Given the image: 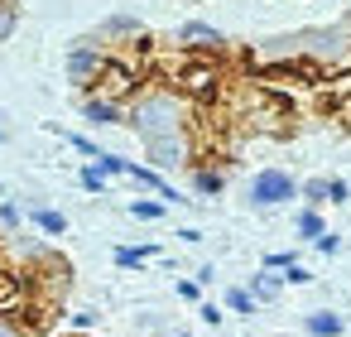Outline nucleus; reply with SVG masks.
Here are the masks:
<instances>
[{
	"label": "nucleus",
	"instance_id": "obj_21",
	"mask_svg": "<svg viewBox=\"0 0 351 337\" xmlns=\"http://www.w3.org/2000/svg\"><path fill=\"white\" fill-rule=\"evenodd\" d=\"M20 222H25V207H20L15 198H0V226H5V231H20Z\"/></svg>",
	"mask_w": 351,
	"mask_h": 337
},
{
	"label": "nucleus",
	"instance_id": "obj_8",
	"mask_svg": "<svg viewBox=\"0 0 351 337\" xmlns=\"http://www.w3.org/2000/svg\"><path fill=\"white\" fill-rule=\"evenodd\" d=\"M44 236H63L68 231V212H58V207H49V202H29V212H25Z\"/></svg>",
	"mask_w": 351,
	"mask_h": 337
},
{
	"label": "nucleus",
	"instance_id": "obj_2",
	"mask_svg": "<svg viewBox=\"0 0 351 337\" xmlns=\"http://www.w3.org/2000/svg\"><path fill=\"white\" fill-rule=\"evenodd\" d=\"M106 63H111V49H106L97 34H82V39H73V49H68V58H63V73H68V82L87 97V92H97Z\"/></svg>",
	"mask_w": 351,
	"mask_h": 337
},
{
	"label": "nucleus",
	"instance_id": "obj_7",
	"mask_svg": "<svg viewBox=\"0 0 351 337\" xmlns=\"http://www.w3.org/2000/svg\"><path fill=\"white\" fill-rule=\"evenodd\" d=\"M303 332H308V337H341V332H346V318H341L337 308H313V313L303 318Z\"/></svg>",
	"mask_w": 351,
	"mask_h": 337
},
{
	"label": "nucleus",
	"instance_id": "obj_22",
	"mask_svg": "<svg viewBox=\"0 0 351 337\" xmlns=\"http://www.w3.org/2000/svg\"><path fill=\"white\" fill-rule=\"evenodd\" d=\"M289 265H298V255H293V251H269V255L260 260V270H289Z\"/></svg>",
	"mask_w": 351,
	"mask_h": 337
},
{
	"label": "nucleus",
	"instance_id": "obj_23",
	"mask_svg": "<svg viewBox=\"0 0 351 337\" xmlns=\"http://www.w3.org/2000/svg\"><path fill=\"white\" fill-rule=\"evenodd\" d=\"M15 20H20V15H15V5H10V0H0V44L15 34Z\"/></svg>",
	"mask_w": 351,
	"mask_h": 337
},
{
	"label": "nucleus",
	"instance_id": "obj_33",
	"mask_svg": "<svg viewBox=\"0 0 351 337\" xmlns=\"http://www.w3.org/2000/svg\"><path fill=\"white\" fill-rule=\"evenodd\" d=\"M154 337H193L188 327H169V332H154Z\"/></svg>",
	"mask_w": 351,
	"mask_h": 337
},
{
	"label": "nucleus",
	"instance_id": "obj_34",
	"mask_svg": "<svg viewBox=\"0 0 351 337\" xmlns=\"http://www.w3.org/2000/svg\"><path fill=\"white\" fill-rule=\"evenodd\" d=\"M5 121H10V116H5V111H0V145H5V140H10V126H5Z\"/></svg>",
	"mask_w": 351,
	"mask_h": 337
},
{
	"label": "nucleus",
	"instance_id": "obj_28",
	"mask_svg": "<svg viewBox=\"0 0 351 337\" xmlns=\"http://www.w3.org/2000/svg\"><path fill=\"white\" fill-rule=\"evenodd\" d=\"M178 299H188V303H202V284H197V279H178Z\"/></svg>",
	"mask_w": 351,
	"mask_h": 337
},
{
	"label": "nucleus",
	"instance_id": "obj_29",
	"mask_svg": "<svg viewBox=\"0 0 351 337\" xmlns=\"http://www.w3.org/2000/svg\"><path fill=\"white\" fill-rule=\"evenodd\" d=\"M197 318H202L207 327H221V318H226V313H221L217 303H197Z\"/></svg>",
	"mask_w": 351,
	"mask_h": 337
},
{
	"label": "nucleus",
	"instance_id": "obj_30",
	"mask_svg": "<svg viewBox=\"0 0 351 337\" xmlns=\"http://www.w3.org/2000/svg\"><path fill=\"white\" fill-rule=\"evenodd\" d=\"M178 241H183V246H197V241H202V231H197V226H183V231H178Z\"/></svg>",
	"mask_w": 351,
	"mask_h": 337
},
{
	"label": "nucleus",
	"instance_id": "obj_20",
	"mask_svg": "<svg viewBox=\"0 0 351 337\" xmlns=\"http://www.w3.org/2000/svg\"><path fill=\"white\" fill-rule=\"evenodd\" d=\"M298 198H303L308 207H322V202H327V178H308V183H298Z\"/></svg>",
	"mask_w": 351,
	"mask_h": 337
},
{
	"label": "nucleus",
	"instance_id": "obj_3",
	"mask_svg": "<svg viewBox=\"0 0 351 337\" xmlns=\"http://www.w3.org/2000/svg\"><path fill=\"white\" fill-rule=\"evenodd\" d=\"M298 198V178L289 174V169H260L255 178H250V188H245V202L255 207V212H274V207H284V202H293Z\"/></svg>",
	"mask_w": 351,
	"mask_h": 337
},
{
	"label": "nucleus",
	"instance_id": "obj_5",
	"mask_svg": "<svg viewBox=\"0 0 351 337\" xmlns=\"http://www.w3.org/2000/svg\"><path fill=\"white\" fill-rule=\"evenodd\" d=\"M178 44H183V54L212 58V54H221V49H226V34H221V30H212L207 20H183V25H178Z\"/></svg>",
	"mask_w": 351,
	"mask_h": 337
},
{
	"label": "nucleus",
	"instance_id": "obj_13",
	"mask_svg": "<svg viewBox=\"0 0 351 337\" xmlns=\"http://www.w3.org/2000/svg\"><path fill=\"white\" fill-rule=\"evenodd\" d=\"M293 226H298V236H303V241H317V236L327 231V222H322V212H317V207H303V212L293 217Z\"/></svg>",
	"mask_w": 351,
	"mask_h": 337
},
{
	"label": "nucleus",
	"instance_id": "obj_16",
	"mask_svg": "<svg viewBox=\"0 0 351 337\" xmlns=\"http://www.w3.org/2000/svg\"><path fill=\"white\" fill-rule=\"evenodd\" d=\"M135 327H140V337H154V332H169L173 323H169L159 308H145V313H135Z\"/></svg>",
	"mask_w": 351,
	"mask_h": 337
},
{
	"label": "nucleus",
	"instance_id": "obj_14",
	"mask_svg": "<svg viewBox=\"0 0 351 337\" xmlns=\"http://www.w3.org/2000/svg\"><path fill=\"white\" fill-rule=\"evenodd\" d=\"M125 212H130L135 222H164V212H169V207H164L159 198H135V202H130Z\"/></svg>",
	"mask_w": 351,
	"mask_h": 337
},
{
	"label": "nucleus",
	"instance_id": "obj_26",
	"mask_svg": "<svg viewBox=\"0 0 351 337\" xmlns=\"http://www.w3.org/2000/svg\"><path fill=\"white\" fill-rule=\"evenodd\" d=\"M313 246H317V255H337V251H341V236H337V231H322Z\"/></svg>",
	"mask_w": 351,
	"mask_h": 337
},
{
	"label": "nucleus",
	"instance_id": "obj_32",
	"mask_svg": "<svg viewBox=\"0 0 351 337\" xmlns=\"http://www.w3.org/2000/svg\"><path fill=\"white\" fill-rule=\"evenodd\" d=\"M193 279H197V284H212V279H217V270H212V265H197V275H193Z\"/></svg>",
	"mask_w": 351,
	"mask_h": 337
},
{
	"label": "nucleus",
	"instance_id": "obj_4",
	"mask_svg": "<svg viewBox=\"0 0 351 337\" xmlns=\"http://www.w3.org/2000/svg\"><path fill=\"white\" fill-rule=\"evenodd\" d=\"M145 159L154 174H173V169H193V130L183 135H159V140H145Z\"/></svg>",
	"mask_w": 351,
	"mask_h": 337
},
{
	"label": "nucleus",
	"instance_id": "obj_35",
	"mask_svg": "<svg viewBox=\"0 0 351 337\" xmlns=\"http://www.w3.org/2000/svg\"><path fill=\"white\" fill-rule=\"evenodd\" d=\"M341 111H346V116H351V102H346V106H341Z\"/></svg>",
	"mask_w": 351,
	"mask_h": 337
},
{
	"label": "nucleus",
	"instance_id": "obj_17",
	"mask_svg": "<svg viewBox=\"0 0 351 337\" xmlns=\"http://www.w3.org/2000/svg\"><path fill=\"white\" fill-rule=\"evenodd\" d=\"M77 183H82L87 193H97V198H101V193L111 188V178H106V174H101L97 164H82V169H77Z\"/></svg>",
	"mask_w": 351,
	"mask_h": 337
},
{
	"label": "nucleus",
	"instance_id": "obj_24",
	"mask_svg": "<svg viewBox=\"0 0 351 337\" xmlns=\"http://www.w3.org/2000/svg\"><path fill=\"white\" fill-rule=\"evenodd\" d=\"M0 337H29V327L15 313H0Z\"/></svg>",
	"mask_w": 351,
	"mask_h": 337
},
{
	"label": "nucleus",
	"instance_id": "obj_31",
	"mask_svg": "<svg viewBox=\"0 0 351 337\" xmlns=\"http://www.w3.org/2000/svg\"><path fill=\"white\" fill-rule=\"evenodd\" d=\"M92 323H97V313H92V308H82V313H73V327H92Z\"/></svg>",
	"mask_w": 351,
	"mask_h": 337
},
{
	"label": "nucleus",
	"instance_id": "obj_19",
	"mask_svg": "<svg viewBox=\"0 0 351 337\" xmlns=\"http://www.w3.org/2000/svg\"><path fill=\"white\" fill-rule=\"evenodd\" d=\"M63 140H68V145H73V150H77V154H82L87 164H92V159L101 154V145H97L92 135H77V130H63Z\"/></svg>",
	"mask_w": 351,
	"mask_h": 337
},
{
	"label": "nucleus",
	"instance_id": "obj_25",
	"mask_svg": "<svg viewBox=\"0 0 351 337\" xmlns=\"http://www.w3.org/2000/svg\"><path fill=\"white\" fill-rule=\"evenodd\" d=\"M327 202H351V188H346V178H327Z\"/></svg>",
	"mask_w": 351,
	"mask_h": 337
},
{
	"label": "nucleus",
	"instance_id": "obj_9",
	"mask_svg": "<svg viewBox=\"0 0 351 337\" xmlns=\"http://www.w3.org/2000/svg\"><path fill=\"white\" fill-rule=\"evenodd\" d=\"M97 39H101V44H106V39H145V25H140L135 15H111V20H101Z\"/></svg>",
	"mask_w": 351,
	"mask_h": 337
},
{
	"label": "nucleus",
	"instance_id": "obj_12",
	"mask_svg": "<svg viewBox=\"0 0 351 337\" xmlns=\"http://www.w3.org/2000/svg\"><path fill=\"white\" fill-rule=\"evenodd\" d=\"M245 289H250V299H255V303H274V299H279V289H284V279H279L274 270H260V275H250V284H245Z\"/></svg>",
	"mask_w": 351,
	"mask_h": 337
},
{
	"label": "nucleus",
	"instance_id": "obj_11",
	"mask_svg": "<svg viewBox=\"0 0 351 337\" xmlns=\"http://www.w3.org/2000/svg\"><path fill=\"white\" fill-rule=\"evenodd\" d=\"M154 255H159V246H116V251H111L116 270H145Z\"/></svg>",
	"mask_w": 351,
	"mask_h": 337
},
{
	"label": "nucleus",
	"instance_id": "obj_1",
	"mask_svg": "<svg viewBox=\"0 0 351 337\" xmlns=\"http://www.w3.org/2000/svg\"><path fill=\"white\" fill-rule=\"evenodd\" d=\"M125 126L140 135V145L159 135H183L193 130V102L173 87H140L125 102Z\"/></svg>",
	"mask_w": 351,
	"mask_h": 337
},
{
	"label": "nucleus",
	"instance_id": "obj_15",
	"mask_svg": "<svg viewBox=\"0 0 351 337\" xmlns=\"http://www.w3.org/2000/svg\"><path fill=\"white\" fill-rule=\"evenodd\" d=\"M226 308H231V313H241V318H250L260 303L250 299V289H245V284H231V289H226Z\"/></svg>",
	"mask_w": 351,
	"mask_h": 337
},
{
	"label": "nucleus",
	"instance_id": "obj_27",
	"mask_svg": "<svg viewBox=\"0 0 351 337\" xmlns=\"http://www.w3.org/2000/svg\"><path fill=\"white\" fill-rule=\"evenodd\" d=\"M279 279H284V284H313V270H308V265H289Z\"/></svg>",
	"mask_w": 351,
	"mask_h": 337
},
{
	"label": "nucleus",
	"instance_id": "obj_18",
	"mask_svg": "<svg viewBox=\"0 0 351 337\" xmlns=\"http://www.w3.org/2000/svg\"><path fill=\"white\" fill-rule=\"evenodd\" d=\"M92 164H97V169H101L106 178H125V169H130V159H121V154H111V150H101V154H97Z\"/></svg>",
	"mask_w": 351,
	"mask_h": 337
},
{
	"label": "nucleus",
	"instance_id": "obj_6",
	"mask_svg": "<svg viewBox=\"0 0 351 337\" xmlns=\"http://www.w3.org/2000/svg\"><path fill=\"white\" fill-rule=\"evenodd\" d=\"M77 111H82V121L97 126V130H106V126H125V102H111V97H101V92H87V97L77 102Z\"/></svg>",
	"mask_w": 351,
	"mask_h": 337
},
{
	"label": "nucleus",
	"instance_id": "obj_10",
	"mask_svg": "<svg viewBox=\"0 0 351 337\" xmlns=\"http://www.w3.org/2000/svg\"><path fill=\"white\" fill-rule=\"evenodd\" d=\"M193 193H202V198L226 193V169H217V164H193Z\"/></svg>",
	"mask_w": 351,
	"mask_h": 337
}]
</instances>
